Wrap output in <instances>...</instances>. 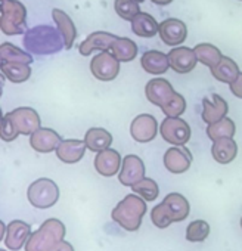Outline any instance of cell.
Returning <instances> with one entry per match:
<instances>
[{
  "label": "cell",
  "mask_w": 242,
  "mask_h": 251,
  "mask_svg": "<svg viewBox=\"0 0 242 251\" xmlns=\"http://www.w3.org/2000/svg\"><path fill=\"white\" fill-rule=\"evenodd\" d=\"M146 201L133 192L126 195L115 205L111 213V217L123 229L129 232H136L142 225V219L146 214Z\"/></svg>",
  "instance_id": "1"
},
{
  "label": "cell",
  "mask_w": 242,
  "mask_h": 251,
  "mask_svg": "<svg viewBox=\"0 0 242 251\" xmlns=\"http://www.w3.org/2000/svg\"><path fill=\"white\" fill-rule=\"evenodd\" d=\"M65 225L58 219H48L33 232L25 244V251H49L65 238Z\"/></svg>",
  "instance_id": "2"
},
{
  "label": "cell",
  "mask_w": 242,
  "mask_h": 251,
  "mask_svg": "<svg viewBox=\"0 0 242 251\" xmlns=\"http://www.w3.org/2000/svg\"><path fill=\"white\" fill-rule=\"evenodd\" d=\"M24 45L28 50L34 52V53H55L58 50H61L62 48H65V42L64 37L58 34V31L52 27H36L33 30H30L24 39Z\"/></svg>",
  "instance_id": "3"
},
{
  "label": "cell",
  "mask_w": 242,
  "mask_h": 251,
  "mask_svg": "<svg viewBox=\"0 0 242 251\" xmlns=\"http://www.w3.org/2000/svg\"><path fill=\"white\" fill-rule=\"evenodd\" d=\"M0 28L6 36H17L27 31V9L18 0L2 2Z\"/></svg>",
  "instance_id": "4"
},
{
  "label": "cell",
  "mask_w": 242,
  "mask_h": 251,
  "mask_svg": "<svg viewBox=\"0 0 242 251\" xmlns=\"http://www.w3.org/2000/svg\"><path fill=\"white\" fill-rule=\"evenodd\" d=\"M28 202L40 210L50 208L59 200V188L58 185L48 177H42L34 180L27 191Z\"/></svg>",
  "instance_id": "5"
},
{
  "label": "cell",
  "mask_w": 242,
  "mask_h": 251,
  "mask_svg": "<svg viewBox=\"0 0 242 251\" xmlns=\"http://www.w3.org/2000/svg\"><path fill=\"white\" fill-rule=\"evenodd\" d=\"M160 133L166 142L182 147L191 138V127L180 117H166L160 126Z\"/></svg>",
  "instance_id": "6"
},
{
  "label": "cell",
  "mask_w": 242,
  "mask_h": 251,
  "mask_svg": "<svg viewBox=\"0 0 242 251\" xmlns=\"http://www.w3.org/2000/svg\"><path fill=\"white\" fill-rule=\"evenodd\" d=\"M8 115L20 135L31 136L36 130H39L42 127L40 115L34 108L21 106V108H17V109L8 112Z\"/></svg>",
  "instance_id": "7"
},
{
  "label": "cell",
  "mask_w": 242,
  "mask_h": 251,
  "mask_svg": "<svg viewBox=\"0 0 242 251\" xmlns=\"http://www.w3.org/2000/svg\"><path fill=\"white\" fill-rule=\"evenodd\" d=\"M90 73L100 81H111L120 73V61L108 50L100 52L90 61Z\"/></svg>",
  "instance_id": "8"
},
{
  "label": "cell",
  "mask_w": 242,
  "mask_h": 251,
  "mask_svg": "<svg viewBox=\"0 0 242 251\" xmlns=\"http://www.w3.org/2000/svg\"><path fill=\"white\" fill-rule=\"evenodd\" d=\"M145 95L151 103L164 109L173 100V98L176 96V92L166 78H152L148 81L145 87Z\"/></svg>",
  "instance_id": "9"
},
{
  "label": "cell",
  "mask_w": 242,
  "mask_h": 251,
  "mask_svg": "<svg viewBox=\"0 0 242 251\" xmlns=\"http://www.w3.org/2000/svg\"><path fill=\"white\" fill-rule=\"evenodd\" d=\"M158 133V123L149 114L138 115L130 124V135L139 144H148L155 139Z\"/></svg>",
  "instance_id": "10"
},
{
  "label": "cell",
  "mask_w": 242,
  "mask_h": 251,
  "mask_svg": "<svg viewBox=\"0 0 242 251\" xmlns=\"http://www.w3.org/2000/svg\"><path fill=\"white\" fill-rule=\"evenodd\" d=\"M145 177V164L138 155H126L123 158V164H121L118 180L123 186H133L139 180Z\"/></svg>",
  "instance_id": "11"
},
{
  "label": "cell",
  "mask_w": 242,
  "mask_h": 251,
  "mask_svg": "<svg viewBox=\"0 0 242 251\" xmlns=\"http://www.w3.org/2000/svg\"><path fill=\"white\" fill-rule=\"evenodd\" d=\"M191 164H192V154L185 145L182 147L174 145L173 148H169L164 154V166L173 175H182L188 172Z\"/></svg>",
  "instance_id": "12"
},
{
  "label": "cell",
  "mask_w": 242,
  "mask_h": 251,
  "mask_svg": "<svg viewBox=\"0 0 242 251\" xmlns=\"http://www.w3.org/2000/svg\"><path fill=\"white\" fill-rule=\"evenodd\" d=\"M158 34H160V39L167 46H179L186 40L188 28H186V24L182 20L169 18V20H164L160 24Z\"/></svg>",
  "instance_id": "13"
},
{
  "label": "cell",
  "mask_w": 242,
  "mask_h": 251,
  "mask_svg": "<svg viewBox=\"0 0 242 251\" xmlns=\"http://www.w3.org/2000/svg\"><path fill=\"white\" fill-rule=\"evenodd\" d=\"M169 62L173 71L179 74H188L196 67L198 58H196L195 49L179 46L169 52Z\"/></svg>",
  "instance_id": "14"
},
{
  "label": "cell",
  "mask_w": 242,
  "mask_h": 251,
  "mask_svg": "<svg viewBox=\"0 0 242 251\" xmlns=\"http://www.w3.org/2000/svg\"><path fill=\"white\" fill-rule=\"evenodd\" d=\"M62 142L59 133H56L53 129L40 127L30 136V145L34 151L40 154H49L52 151H56L59 144Z\"/></svg>",
  "instance_id": "15"
},
{
  "label": "cell",
  "mask_w": 242,
  "mask_h": 251,
  "mask_svg": "<svg viewBox=\"0 0 242 251\" xmlns=\"http://www.w3.org/2000/svg\"><path fill=\"white\" fill-rule=\"evenodd\" d=\"M31 226L23 220H12L6 226V238H5V245L9 250L18 251L23 247H25L30 235H31Z\"/></svg>",
  "instance_id": "16"
},
{
  "label": "cell",
  "mask_w": 242,
  "mask_h": 251,
  "mask_svg": "<svg viewBox=\"0 0 242 251\" xmlns=\"http://www.w3.org/2000/svg\"><path fill=\"white\" fill-rule=\"evenodd\" d=\"M121 164H123V160L115 150L108 148L97 152V155L95 157V169L100 176L105 177H112L114 175H117L121 169Z\"/></svg>",
  "instance_id": "17"
},
{
  "label": "cell",
  "mask_w": 242,
  "mask_h": 251,
  "mask_svg": "<svg viewBox=\"0 0 242 251\" xmlns=\"http://www.w3.org/2000/svg\"><path fill=\"white\" fill-rule=\"evenodd\" d=\"M202 106H204L202 108V120L207 124H213V123L223 120L229 111L227 102L217 93L211 95L210 98H204Z\"/></svg>",
  "instance_id": "18"
},
{
  "label": "cell",
  "mask_w": 242,
  "mask_h": 251,
  "mask_svg": "<svg viewBox=\"0 0 242 251\" xmlns=\"http://www.w3.org/2000/svg\"><path fill=\"white\" fill-rule=\"evenodd\" d=\"M117 36L106 33V31H95L87 36V39L80 45L78 50L83 56H89L95 50H109L112 43L115 42Z\"/></svg>",
  "instance_id": "19"
},
{
  "label": "cell",
  "mask_w": 242,
  "mask_h": 251,
  "mask_svg": "<svg viewBox=\"0 0 242 251\" xmlns=\"http://www.w3.org/2000/svg\"><path fill=\"white\" fill-rule=\"evenodd\" d=\"M86 142L78 139H65L59 144L56 148L58 158L65 164H74L78 163L86 152Z\"/></svg>",
  "instance_id": "20"
},
{
  "label": "cell",
  "mask_w": 242,
  "mask_h": 251,
  "mask_svg": "<svg viewBox=\"0 0 242 251\" xmlns=\"http://www.w3.org/2000/svg\"><path fill=\"white\" fill-rule=\"evenodd\" d=\"M163 204L173 222H183L189 216L191 205H189V201L182 194H177V192L169 194L163 200Z\"/></svg>",
  "instance_id": "21"
},
{
  "label": "cell",
  "mask_w": 242,
  "mask_h": 251,
  "mask_svg": "<svg viewBox=\"0 0 242 251\" xmlns=\"http://www.w3.org/2000/svg\"><path fill=\"white\" fill-rule=\"evenodd\" d=\"M141 65L148 74L160 75L170 68L169 55L160 50H148L141 58Z\"/></svg>",
  "instance_id": "22"
},
{
  "label": "cell",
  "mask_w": 242,
  "mask_h": 251,
  "mask_svg": "<svg viewBox=\"0 0 242 251\" xmlns=\"http://www.w3.org/2000/svg\"><path fill=\"white\" fill-rule=\"evenodd\" d=\"M211 155L218 164H229L238 155V145L232 138L217 139L211 147Z\"/></svg>",
  "instance_id": "23"
},
{
  "label": "cell",
  "mask_w": 242,
  "mask_h": 251,
  "mask_svg": "<svg viewBox=\"0 0 242 251\" xmlns=\"http://www.w3.org/2000/svg\"><path fill=\"white\" fill-rule=\"evenodd\" d=\"M52 18L55 21V24L58 25V30L61 33V36L64 37L65 42V49H71L74 45V40L77 37V30L75 25L71 20V17L68 14H65L61 9H53L52 11Z\"/></svg>",
  "instance_id": "24"
},
{
  "label": "cell",
  "mask_w": 242,
  "mask_h": 251,
  "mask_svg": "<svg viewBox=\"0 0 242 251\" xmlns=\"http://www.w3.org/2000/svg\"><path fill=\"white\" fill-rule=\"evenodd\" d=\"M130 23H132V31L138 37H144V39L154 37L160 28V24L155 21V18L146 12H139Z\"/></svg>",
  "instance_id": "25"
},
{
  "label": "cell",
  "mask_w": 242,
  "mask_h": 251,
  "mask_svg": "<svg viewBox=\"0 0 242 251\" xmlns=\"http://www.w3.org/2000/svg\"><path fill=\"white\" fill-rule=\"evenodd\" d=\"M84 142L89 151L92 152H100L111 147L112 144V135L100 127H92L84 135Z\"/></svg>",
  "instance_id": "26"
},
{
  "label": "cell",
  "mask_w": 242,
  "mask_h": 251,
  "mask_svg": "<svg viewBox=\"0 0 242 251\" xmlns=\"http://www.w3.org/2000/svg\"><path fill=\"white\" fill-rule=\"evenodd\" d=\"M210 70H211V74H213V77L216 80H218L221 83H226V84L233 83L238 78V75L241 74L238 64L229 56H223L220 59V62L216 67L210 68Z\"/></svg>",
  "instance_id": "27"
},
{
  "label": "cell",
  "mask_w": 242,
  "mask_h": 251,
  "mask_svg": "<svg viewBox=\"0 0 242 251\" xmlns=\"http://www.w3.org/2000/svg\"><path fill=\"white\" fill-rule=\"evenodd\" d=\"M109 50L120 62H130L138 55V45L127 37H117Z\"/></svg>",
  "instance_id": "28"
},
{
  "label": "cell",
  "mask_w": 242,
  "mask_h": 251,
  "mask_svg": "<svg viewBox=\"0 0 242 251\" xmlns=\"http://www.w3.org/2000/svg\"><path fill=\"white\" fill-rule=\"evenodd\" d=\"M0 70L2 74L12 83H24L31 75L30 64L24 62H8V64H0Z\"/></svg>",
  "instance_id": "29"
},
{
  "label": "cell",
  "mask_w": 242,
  "mask_h": 251,
  "mask_svg": "<svg viewBox=\"0 0 242 251\" xmlns=\"http://www.w3.org/2000/svg\"><path fill=\"white\" fill-rule=\"evenodd\" d=\"M8 62L31 64L33 56L12 43H2V46H0V64H8Z\"/></svg>",
  "instance_id": "30"
},
{
  "label": "cell",
  "mask_w": 242,
  "mask_h": 251,
  "mask_svg": "<svg viewBox=\"0 0 242 251\" xmlns=\"http://www.w3.org/2000/svg\"><path fill=\"white\" fill-rule=\"evenodd\" d=\"M195 53H196V58H198V62L204 64L205 67H216L220 59L223 58L220 49H217L216 46L210 45V43H199L195 46Z\"/></svg>",
  "instance_id": "31"
},
{
  "label": "cell",
  "mask_w": 242,
  "mask_h": 251,
  "mask_svg": "<svg viewBox=\"0 0 242 251\" xmlns=\"http://www.w3.org/2000/svg\"><path fill=\"white\" fill-rule=\"evenodd\" d=\"M233 135H235V123L227 117H224L217 123L208 124L207 127V136L213 142L221 138H233Z\"/></svg>",
  "instance_id": "32"
},
{
  "label": "cell",
  "mask_w": 242,
  "mask_h": 251,
  "mask_svg": "<svg viewBox=\"0 0 242 251\" xmlns=\"http://www.w3.org/2000/svg\"><path fill=\"white\" fill-rule=\"evenodd\" d=\"M133 192L138 194L139 197H142L146 202L148 201H155L158 194H160V188L158 183L154 179L149 177H144L142 180H139L138 183H135L132 186Z\"/></svg>",
  "instance_id": "33"
},
{
  "label": "cell",
  "mask_w": 242,
  "mask_h": 251,
  "mask_svg": "<svg viewBox=\"0 0 242 251\" xmlns=\"http://www.w3.org/2000/svg\"><path fill=\"white\" fill-rule=\"evenodd\" d=\"M210 235V225L205 220H194L186 227V239L189 242H204Z\"/></svg>",
  "instance_id": "34"
},
{
  "label": "cell",
  "mask_w": 242,
  "mask_h": 251,
  "mask_svg": "<svg viewBox=\"0 0 242 251\" xmlns=\"http://www.w3.org/2000/svg\"><path fill=\"white\" fill-rule=\"evenodd\" d=\"M114 9L117 15L124 21H132L141 12L139 2H136V0H115Z\"/></svg>",
  "instance_id": "35"
},
{
  "label": "cell",
  "mask_w": 242,
  "mask_h": 251,
  "mask_svg": "<svg viewBox=\"0 0 242 251\" xmlns=\"http://www.w3.org/2000/svg\"><path fill=\"white\" fill-rule=\"evenodd\" d=\"M151 220H152V223H154L157 227H160V229H166V227H169L171 223H174V222L171 220V217L169 216V213H167V210H166V207H164L163 202L158 204V205H155V207L151 210Z\"/></svg>",
  "instance_id": "36"
},
{
  "label": "cell",
  "mask_w": 242,
  "mask_h": 251,
  "mask_svg": "<svg viewBox=\"0 0 242 251\" xmlns=\"http://www.w3.org/2000/svg\"><path fill=\"white\" fill-rule=\"evenodd\" d=\"M18 132L17 129L14 127V124L9 118L8 114H5L0 120V138H2L3 142H12L18 138Z\"/></svg>",
  "instance_id": "37"
},
{
  "label": "cell",
  "mask_w": 242,
  "mask_h": 251,
  "mask_svg": "<svg viewBox=\"0 0 242 251\" xmlns=\"http://www.w3.org/2000/svg\"><path fill=\"white\" fill-rule=\"evenodd\" d=\"M186 109V100L182 95L176 93V96L173 98V100L164 108L161 109L167 117H180Z\"/></svg>",
  "instance_id": "38"
},
{
  "label": "cell",
  "mask_w": 242,
  "mask_h": 251,
  "mask_svg": "<svg viewBox=\"0 0 242 251\" xmlns=\"http://www.w3.org/2000/svg\"><path fill=\"white\" fill-rule=\"evenodd\" d=\"M229 87H230V92L233 93V96L242 99V73L238 75V78L233 83L229 84Z\"/></svg>",
  "instance_id": "39"
},
{
  "label": "cell",
  "mask_w": 242,
  "mask_h": 251,
  "mask_svg": "<svg viewBox=\"0 0 242 251\" xmlns=\"http://www.w3.org/2000/svg\"><path fill=\"white\" fill-rule=\"evenodd\" d=\"M49 251H74V248H73V245L70 244V242H67V241H61V242H58L52 250H49Z\"/></svg>",
  "instance_id": "40"
},
{
  "label": "cell",
  "mask_w": 242,
  "mask_h": 251,
  "mask_svg": "<svg viewBox=\"0 0 242 251\" xmlns=\"http://www.w3.org/2000/svg\"><path fill=\"white\" fill-rule=\"evenodd\" d=\"M152 3H155V5H160V6H164V5H169V3H171L173 0H151Z\"/></svg>",
  "instance_id": "41"
},
{
  "label": "cell",
  "mask_w": 242,
  "mask_h": 251,
  "mask_svg": "<svg viewBox=\"0 0 242 251\" xmlns=\"http://www.w3.org/2000/svg\"><path fill=\"white\" fill-rule=\"evenodd\" d=\"M241 229H242V217H241Z\"/></svg>",
  "instance_id": "42"
},
{
  "label": "cell",
  "mask_w": 242,
  "mask_h": 251,
  "mask_svg": "<svg viewBox=\"0 0 242 251\" xmlns=\"http://www.w3.org/2000/svg\"><path fill=\"white\" fill-rule=\"evenodd\" d=\"M136 2H139V3H141V2H144V0H136Z\"/></svg>",
  "instance_id": "43"
},
{
  "label": "cell",
  "mask_w": 242,
  "mask_h": 251,
  "mask_svg": "<svg viewBox=\"0 0 242 251\" xmlns=\"http://www.w3.org/2000/svg\"><path fill=\"white\" fill-rule=\"evenodd\" d=\"M0 251H5V250H0Z\"/></svg>",
  "instance_id": "44"
},
{
  "label": "cell",
  "mask_w": 242,
  "mask_h": 251,
  "mask_svg": "<svg viewBox=\"0 0 242 251\" xmlns=\"http://www.w3.org/2000/svg\"><path fill=\"white\" fill-rule=\"evenodd\" d=\"M2 2H5V0H2Z\"/></svg>",
  "instance_id": "45"
},
{
  "label": "cell",
  "mask_w": 242,
  "mask_h": 251,
  "mask_svg": "<svg viewBox=\"0 0 242 251\" xmlns=\"http://www.w3.org/2000/svg\"><path fill=\"white\" fill-rule=\"evenodd\" d=\"M241 2H242V0H241Z\"/></svg>",
  "instance_id": "46"
}]
</instances>
